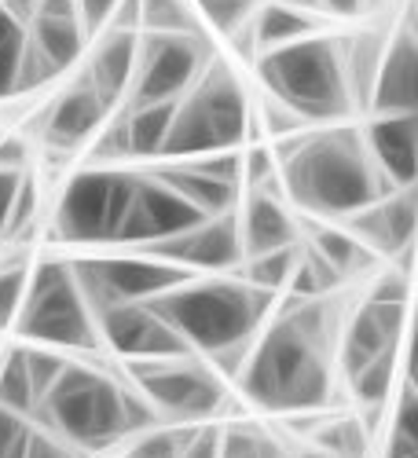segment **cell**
Masks as SVG:
<instances>
[{"instance_id": "obj_23", "label": "cell", "mask_w": 418, "mask_h": 458, "mask_svg": "<svg viewBox=\"0 0 418 458\" xmlns=\"http://www.w3.org/2000/svg\"><path fill=\"white\" fill-rule=\"evenodd\" d=\"M169 191H176V195L187 202V206H195L202 216H224V213H232L235 206V191L239 183H227L220 176H209L206 169H199L195 162H183V165H169L162 173H155Z\"/></svg>"}, {"instance_id": "obj_8", "label": "cell", "mask_w": 418, "mask_h": 458, "mask_svg": "<svg viewBox=\"0 0 418 458\" xmlns=\"http://www.w3.org/2000/svg\"><path fill=\"white\" fill-rule=\"evenodd\" d=\"M136 176L114 169L78 173L59 199L55 209V235L73 246H99L118 242V227L132 202Z\"/></svg>"}, {"instance_id": "obj_13", "label": "cell", "mask_w": 418, "mask_h": 458, "mask_svg": "<svg viewBox=\"0 0 418 458\" xmlns=\"http://www.w3.org/2000/svg\"><path fill=\"white\" fill-rule=\"evenodd\" d=\"M206 216L187 206L176 191H169L158 176H136V191H132V202L125 209V220L118 227V242L129 246H155L169 235H180L187 227L202 224Z\"/></svg>"}, {"instance_id": "obj_48", "label": "cell", "mask_w": 418, "mask_h": 458, "mask_svg": "<svg viewBox=\"0 0 418 458\" xmlns=\"http://www.w3.org/2000/svg\"><path fill=\"white\" fill-rule=\"evenodd\" d=\"M305 458H334V454H327V451H320V447H316V451H309Z\"/></svg>"}, {"instance_id": "obj_32", "label": "cell", "mask_w": 418, "mask_h": 458, "mask_svg": "<svg viewBox=\"0 0 418 458\" xmlns=\"http://www.w3.org/2000/svg\"><path fill=\"white\" fill-rule=\"evenodd\" d=\"M195 4L206 22L224 37H235L253 15V0H195Z\"/></svg>"}, {"instance_id": "obj_34", "label": "cell", "mask_w": 418, "mask_h": 458, "mask_svg": "<svg viewBox=\"0 0 418 458\" xmlns=\"http://www.w3.org/2000/svg\"><path fill=\"white\" fill-rule=\"evenodd\" d=\"M22 293H26V268H4L0 272V330L12 327L19 309H22Z\"/></svg>"}, {"instance_id": "obj_40", "label": "cell", "mask_w": 418, "mask_h": 458, "mask_svg": "<svg viewBox=\"0 0 418 458\" xmlns=\"http://www.w3.org/2000/svg\"><path fill=\"white\" fill-rule=\"evenodd\" d=\"M96 158H129V140H125V114H118L99 136H96V147H92Z\"/></svg>"}, {"instance_id": "obj_41", "label": "cell", "mask_w": 418, "mask_h": 458, "mask_svg": "<svg viewBox=\"0 0 418 458\" xmlns=\"http://www.w3.org/2000/svg\"><path fill=\"white\" fill-rule=\"evenodd\" d=\"M22 458H78L59 437L52 433H41V429H30V440H26V454Z\"/></svg>"}, {"instance_id": "obj_6", "label": "cell", "mask_w": 418, "mask_h": 458, "mask_svg": "<svg viewBox=\"0 0 418 458\" xmlns=\"http://www.w3.org/2000/svg\"><path fill=\"white\" fill-rule=\"evenodd\" d=\"M246 136V96L235 73L224 63H206L199 81L173 106V125L162 147V158H206L224 155Z\"/></svg>"}, {"instance_id": "obj_25", "label": "cell", "mask_w": 418, "mask_h": 458, "mask_svg": "<svg viewBox=\"0 0 418 458\" xmlns=\"http://www.w3.org/2000/svg\"><path fill=\"white\" fill-rule=\"evenodd\" d=\"M173 106L176 103H147L125 110L129 158H162V147L173 125Z\"/></svg>"}, {"instance_id": "obj_11", "label": "cell", "mask_w": 418, "mask_h": 458, "mask_svg": "<svg viewBox=\"0 0 418 458\" xmlns=\"http://www.w3.org/2000/svg\"><path fill=\"white\" fill-rule=\"evenodd\" d=\"M70 272L92 312L122 301H150L192 279V272L150 257H96L70 264Z\"/></svg>"}, {"instance_id": "obj_28", "label": "cell", "mask_w": 418, "mask_h": 458, "mask_svg": "<svg viewBox=\"0 0 418 458\" xmlns=\"http://www.w3.org/2000/svg\"><path fill=\"white\" fill-rule=\"evenodd\" d=\"M0 407H8L15 414H30L37 407V393H33V381L26 370V352H12L0 367Z\"/></svg>"}, {"instance_id": "obj_12", "label": "cell", "mask_w": 418, "mask_h": 458, "mask_svg": "<svg viewBox=\"0 0 418 458\" xmlns=\"http://www.w3.org/2000/svg\"><path fill=\"white\" fill-rule=\"evenodd\" d=\"M99 316V334L107 337V345L125 356L129 363L140 360H173V356H192V349L183 345V337L150 309L147 301H122L107 304L96 312Z\"/></svg>"}, {"instance_id": "obj_22", "label": "cell", "mask_w": 418, "mask_h": 458, "mask_svg": "<svg viewBox=\"0 0 418 458\" xmlns=\"http://www.w3.org/2000/svg\"><path fill=\"white\" fill-rule=\"evenodd\" d=\"M239 242L243 253H272V250H286L297 242V227L290 220V213L283 209V202L276 195H269V187H260L246 202V216L239 224Z\"/></svg>"}, {"instance_id": "obj_30", "label": "cell", "mask_w": 418, "mask_h": 458, "mask_svg": "<svg viewBox=\"0 0 418 458\" xmlns=\"http://www.w3.org/2000/svg\"><path fill=\"white\" fill-rule=\"evenodd\" d=\"M393 374H397V352H386L378 356L374 363H367L363 370L349 374V386H353V396L367 407H378L386 400L389 386H393Z\"/></svg>"}, {"instance_id": "obj_10", "label": "cell", "mask_w": 418, "mask_h": 458, "mask_svg": "<svg viewBox=\"0 0 418 458\" xmlns=\"http://www.w3.org/2000/svg\"><path fill=\"white\" fill-rule=\"evenodd\" d=\"M209 63L199 33H143L132 73V106L180 103V96L199 81Z\"/></svg>"}, {"instance_id": "obj_44", "label": "cell", "mask_w": 418, "mask_h": 458, "mask_svg": "<svg viewBox=\"0 0 418 458\" xmlns=\"http://www.w3.org/2000/svg\"><path fill=\"white\" fill-rule=\"evenodd\" d=\"M26 162V143L22 140H0V169H22Z\"/></svg>"}, {"instance_id": "obj_21", "label": "cell", "mask_w": 418, "mask_h": 458, "mask_svg": "<svg viewBox=\"0 0 418 458\" xmlns=\"http://www.w3.org/2000/svg\"><path fill=\"white\" fill-rule=\"evenodd\" d=\"M136 52H140V33H125V30H110L89 70H85V81L99 92V99L110 106L118 103L122 96H129L132 89V73H136Z\"/></svg>"}, {"instance_id": "obj_18", "label": "cell", "mask_w": 418, "mask_h": 458, "mask_svg": "<svg viewBox=\"0 0 418 458\" xmlns=\"http://www.w3.org/2000/svg\"><path fill=\"white\" fill-rule=\"evenodd\" d=\"M26 41L41 52V59L59 73L85 48V30L73 0H33V15L26 22Z\"/></svg>"}, {"instance_id": "obj_39", "label": "cell", "mask_w": 418, "mask_h": 458, "mask_svg": "<svg viewBox=\"0 0 418 458\" xmlns=\"http://www.w3.org/2000/svg\"><path fill=\"white\" fill-rule=\"evenodd\" d=\"M122 0H73V8H78V19H81V30H85V41L96 37L110 19L118 12Z\"/></svg>"}, {"instance_id": "obj_14", "label": "cell", "mask_w": 418, "mask_h": 458, "mask_svg": "<svg viewBox=\"0 0 418 458\" xmlns=\"http://www.w3.org/2000/svg\"><path fill=\"white\" fill-rule=\"evenodd\" d=\"M158 253V260L176 264L183 272H224V268H235L243 260V242H239V220L235 213H224V216H206L202 224L187 227L180 235H169L162 242L150 246Z\"/></svg>"}, {"instance_id": "obj_38", "label": "cell", "mask_w": 418, "mask_h": 458, "mask_svg": "<svg viewBox=\"0 0 418 458\" xmlns=\"http://www.w3.org/2000/svg\"><path fill=\"white\" fill-rule=\"evenodd\" d=\"M220 458H276V454L260 437H253L246 429H232L220 437Z\"/></svg>"}, {"instance_id": "obj_31", "label": "cell", "mask_w": 418, "mask_h": 458, "mask_svg": "<svg viewBox=\"0 0 418 458\" xmlns=\"http://www.w3.org/2000/svg\"><path fill=\"white\" fill-rule=\"evenodd\" d=\"M140 26L147 33H195L183 0H140Z\"/></svg>"}, {"instance_id": "obj_33", "label": "cell", "mask_w": 418, "mask_h": 458, "mask_svg": "<svg viewBox=\"0 0 418 458\" xmlns=\"http://www.w3.org/2000/svg\"><path fill=\"white\" fill-rule=\"evenodd\" d=\"M316 447L334 458H363V426L360 422H334L316 433Z\"/></svg>"}, {"instance_id": "obj_4", "label": "cell", "mask_w": 418, "mask_h": 458, "mask_svg": "<svg viewBox=\"0 0 418 458\" xmlns=\"http://www.w3.org/2000/svg\"><path fill=\"white\" fill-rule=\"evenodd\" d=\"M41 403L48 411V422L70 444L85 451H103L118 444L122 437L155 418L147 400H136L114 377L81 363H66L52 381V389L41 396Z\"/></svg>"}, {"instance_id": "obj_5", "label": "cell", "mask_w": 418, "mask_h": 458, "mask_svg": "<svg viewBox=\"0 0 418 458\" xmlns=\"http://www.w3.org/2000/svg\"><path fill=\"white\" fill-rule=\"evenodd\" d=\"M264 89L301 122H334L353 106L341 48L327 37H305L257 59Z\"/></svg>"}, {"instance_id": "obj_17", "label": "cell", "mask_w": 418, "mask_h": 458, "mask_svg": "<svg viewBox=\"0 0 418 458\" xmlns=\"http://www.w3.org/2000/svg\"><path fill=\"white\" fill-rule=\"evenodd\" d=\"M414 224H418L414 187H404V191H393V195L374 199L360 213H353L349 216V235L363 239L378 253L393 257V253H407L411 250Z\"/></svg>"}, {"instance_id": "obj_20", "label": "cell", "mask_w": 418, "mask_h": 458, "mask_svg": "<svg viewBox=\"0 0 418 458\" xmlns=\"http://www.w3.org/2000/svg\"><path fill=\"white\" fill-rule=\"evenodd\" d=\"M103 114H107V103L81 78L70 92H63L48 106V118H45V140H48V147H55V150H63V155H66V150L85 143L99 129Z\"/></svg>"}, {"instance_id": "obj_15", "label": "cell", "mask_w": 418, "mask_h": 458, "mask_svg": "<svg viewBox=\"0 0 418 458\" xmlns=\"http://www.w3.org/2000/svg\"><path fill=\"white\" fill-rule=\"evenodd\" d=\"M367 158L389 187H414L418 176V114H382L367 129Z\"/></svg>"}, {"instance_id": "obj_46", "label": "cell", "mask_w": 418, "mask_h": 458, "mask_svg": "<svg viewBox=\"0 0 418 458\" xmlns=\"http://www.w3.org/2000/svg\"><path fill=\"white\" fill-rule=\"evenodd\" d=\"M320 12L341 15V19H353L363 12V0H320Z\"/></svg>"}, {"instance_id": "obj_2", "label": "cell", "mask_w": 418, "mask_h": 458, "mask_svg": "<svg viewBox=\"0 0 418 458\" xmlns=\"http://www.w3.org/2000/svg\"><path fill=\"white\" fill-rule=\"evenodd\" d=\"M283 183L301 209L320 216H353L389 195V183L371 165L363 140L349 129L294 140L283 150Z\"/></svg>"}, {"instance_id": "obj_3", "label": "cell", "mask_w": 418, "mask_h": 458, "mask_svg": "<svg viewBox=\"0 0 418 458\" xmlns=\"http://www.w3.org/2000/svg\"><path fill=\"white\" fill-rule=\"evenodd\" d=\"M272 293L253 290L246 283L232 279H187L173 286L169 293L150 297L147 304L155 309L180 337L187 349L202 352H232L243 349V341L264 316V304Z\"/></svg>"}, {"instance_id": "obj_16", "label": "cell", "mask_w": 418, "mask_h": 458, "mask_svg": "<svg viewBox=\"0 0 418 458\" xmlns=\"http://www.w3.org/2000/svg\"><path fill=\"white\" fill-rule=\"evenodd\" d=\"M404 341V304H386V301H367L353 316L345 330V345H341V367L345 377L363 370L386 352H400Z\"/></svg>"}, {"instance_id": "obj_36", "label": "cell", "mask_w": 418, "mask_h": 458, "mask_svg": "<svg viewBox=\"0 0 418 458\" xmlns=\"http://www.w3.org/2000/svg\"><path fill=\"white\" fill-rule=\"evenodd\" d=\"M26 440H30L26 418L8 411V407H0V458H22Z\"/></svg>"}, {"instance_id": "obj_42", "label": "cell", "mask_w": 418, "mask_h": 458, "mask_svg": "<svg viewBox=\"0 0 418 458\" xmlns=\"http://www.w3.org/2000/svg\"><path fill=\"white\" fill-rule=\"evenodd\" d=\"M180 458H220V433L217 429H199V433H187Z\"/></svg>"}, {"instance_id": "obj_35", "label": "cell", "mask_w": 418, "mask_h": 458, "mask_svg": "<svg viewBox=\"0 0 418 458\" xmlns=\"http://www.w3.org/2000/svg\"><path fill=\"white\" fill-rule=\"evenodd\" d=\"M66 367V360L59 352H26V370H30V381H33V393H37V403H41V396L52 389V381L59 377V370Z\"/></svg>"}, {"instance_id": "obj_47", "label": "cell", "mask_w": 418, "mask_h": 458, "mask_svg": "<svg viewBox=\"0 0 418 458\" xmlns=\"http://www.w3.org/2000/svg\"><path fill=\"white\" fill-rule=\"evenodd\" d=\"M279 4H286V8H294L301 15H309V19L320 12V0H279Z\"/></svg>"}, {"instance_id": "obj_7", "label": "cell", "mask_w": 418, "mask_h": 458, "mask_svg": "<svg viewBox=\"0 0 418 458\" xmlns=\"http://www.w3.org/2000/svg\"><path fill=\"white\" fill-rule=\"evenodd\" d=\"M15 323L19 334L33 341H48V345H66V349L96 345V316L89 301L81 297L78 283H73L70 264L63 260H45L33 272V279H26L22 309Z\"/></svg>"}, {"instance_id": "obj_43", "label": "cell", "mask_w": 418, "mask_h": 458, "mask_svg": "<svg viewBox=\"0 0 418 458\" xmlns=\"http://www.w3.org/2000/svg\"><path fill=\"white\" fill-rule=\"evenodd\" d=\"M19 187H22V173L0 169V235L8 232V216H12V206H15Z\"/></svg>"}, {"instance_id": "obj_24", "label": "cell", "mask_w": 418, "mask_h": 458, "mask_svg": "<svg viewBox=\"0 0 418 458\" xmlns=\"http://www.w3.org/2000/svg\"><path fill=\"white\" fill-rule=\"evenodd\" d=\"M312 19L301 15L286 4H269L260 8L257 15H250V37H253V48L260 52H276V48H286L294 41H305V37H312Z\"/></svg>"}, {"instance_id": "obj_37", "label": "cell", "mask_w": 418, "mask_h": 458, "mask_svg": "<svg viewBox=\"0 0 418 458\" xmlns=\"http://www.w3.org/2000/svg\"><path fill=\"white\" fill-rule=\"evenodd\" d=\"M183 440H187V433H183V429L150 433V437H143V440L129 451V458H180Z\"/></svg>"}, {"instance_id": "obj_26", "label": "cell", "mask_w": 418, "mask_h": 458, "mask_svg": "<svg viewBox=\"0 0 418 458\" xmlns=\"http://www.w3.org/2000/svg\"><path fill=\"white\" fill-rule=\"evenodd\" d=\"M312 250L330 264V272L341 276H356L371 264V253L363 250V242L349 232H334V227H320L312 235Z\"/></svg>"}, {"instance_id": "obj_45", "label": "cell", "mask_w": 418, "mask_h": 458, "mask_svg": "<svg viewBox=\"0 0 418 458\" xmlns=\"http://www.w3.org/2000/svg\"><path fill=\"white\" fill-rule=\"evenodd\" d=\"M371 301L404 304V301H407V286H404V279H382V286H378V290L371 293Z\"/></svg>"}, {"instance_id": "obj_9", "label": "cell", "mask_w": 418, "mask_h": 458, "mask_svg": "<svg viewBox=\"0 0 418 458\" xmlns=\"http://www.w3.org/2000/svg\"><path fill=\"white\" fill-rule=\"evenodd\" d=\"M136 389L150 403V411H162L173 422H199L209 418L224 403L220 377L195 363L192 356H173V360H140L129 367Z\"/></svg>"}, {"instance_id": "obj_29", "label": "cell", "mask_w": 418, "mask_h": 458, "mask_svg": "<svg viewBox=\"0 0 418 458\" xmlns=\"http://www.w3.org/2000/svg\"><path fill=\"white\" fill-rule=\"evenodd\" d=\"M22 41H26V26H22L4 4H0V99L15 96Z\"/></svg>"}, {"instance_id": "obj_1", "label": "cell", "mask_w": 418, "mask_h": 458, "mask_svg": "<svg viewBox=\"0 0 418 458\" xmlns=\"http://www.w3.org/2000/svg\"><path fill=\"white\" fill-rule=\"evenodd\" d=\"M330 312L323 304L290 297L283 319L264 334L246 363L243 393L272 411H312L330 400V370L323 356V337Z\"/></svg>"}, {"instance_id": "obj_27", "label": "cell", "mask_w": 418, "mask_h": 458, "mask_svg": "<svg viewBox=\"0 0 418 458\" xmlns=\"http://www.w3.org/2000/svg\"><path fill=\"white\" fill-rule=\"evenodd\" d=\"M297 268V246H286V250H272V253H253L246 260V286L253 290H264V293H276L279 286L290 283Z\"/></svg>"}, {"instance_id": "obj_19", "label": "cell", "mask_w": 418, "mask_h": 458, "mask_svg": "<svg viewBox=\"0 0 418 458\" xmlns=\"http://www.w3.org/2000/svg\"><path fill=\"white\" fill-rule=\"evenodd\" d=\"M371 106L382 114H414L418 106V45L414 33L404 30L393 45L382 48L374 81H371Z\"/></svg>"}]
</instances>
